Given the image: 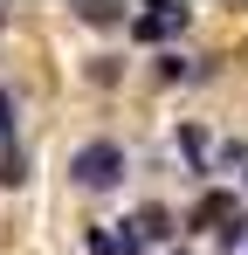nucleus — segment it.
Returning a JSON list of instances; mask_svg holds the SVG:
<instances>
[{
    "label": "nucleus",
    "instance_id": "1",
    "mask_svg": "<svg viewBox=\"0 0 248 255\" xmlns=\"http://www.w3.org/2000/svg\"><path fill=\"white\" fill-rule=\"evenodd\" d=\"M124 145L118 138H90V145H76L69 152V179H76L83 193H111V186H124Z\"/></svg>",
    "mask_w": 248,
    "mask_h": 255
},
{
    "label": "nucleus",
    "instance_id": "9",
    "mask_svg": "<svg viewBox=\"0 0 248 255\" xmlns=\"http://www.w3.org/2000/svg\"><path fill=\"white\" fill-rule=\"evenodd\" d=\"M159 76H165V83H179V76H193V62H186V55H159Z\"/></svg>",
    "mask_w": 248,
    "mask_h": 255
},
{
    "label": "nucleus",
    "instance_id": "7",
    "mask_svg": "<svg viewBox=\"0 0 248 255\" xmlns=\"http://www.w3.org/2000/svg\"><path fill=\"white\" fill-rule=\"evenodd\" d=\"M0 186H28V159H21V145L0 152Z\"/></svg>",
    "mask_w": 248,
    "mask_h": 255
},
{
    "label": "nucleus",
    "instance_id": "10",
    "mask_svg": "<svg viewBox=\"0 0 248 255\" xmlns=\"http://www.w3.org/2000/svg\"><path fill=\"white\" fill-rule=\"evenodd\" d=\"M90 255H118V228H90Z\"/></svg>",
    "mask_w": 248,
    "mask_h": 255
},
{
    "label": "nucleus",
    "instance_id": "3",
    "mask_svg": "<svg viewBox=\"0 0 248 255\" xmlns=\"http://www.w3.org/2000/svg\"><path fill=\"white\" fill-rule=\"evenodd\" d=\"M235 214H242V200H235V193H200V207L186 214V228H228Z\"/></svg>",
    "mask_w": 248,
    "mask_h": 255
},
{
    "label": "nucleus",
    "instance_id": "4",
    "mask_svg": "<svg viewBox=\"0 0 248 255\" xmlns=\"http://www.w3.org/2000/svg\"><path fill=\"white\" fill-rule=\"evenodd\" d=\"M131 228H138V242H172V235H179L165 207H138V221H131Z\"/></svg>",
    "mask_w": 248,
    "mask_h": 255
},
{
    "label": "nucleus",
    "instance_id": "5",
    "mask_svg": "<svg viewBox=\"0 0 248 255\" xmlns=\"http://www.w3.org/2000/svg\"><path fill=\"white\" fill-rule=\"evenodd\" d=\"M179 152L193 159V172H200V179L214 172V166H207V131H200V125H179Z\"/></svg>",
    "mask_w": 248,
    "mask_h": 255
},
{
    "label": "nucleus",
    "instance_id": "11",
    "mask_svg": "<svg viewBox=\"0 0 248 255\" xmlns=\"http://www.w3.org/2000/svg\"><path fill=\"white\" fill-rule=\"evenodd\" d=\"M0 28H7V14H0Z\"/></svg>",
    "mask_w": 248,
    "mask_h": 255
},
{
    "label": "nucleus",
    "instance_id": "12",
    "mask_svg": "<svg viewBox=\"0 0 248 255\" xmlns=\"http://www.w3.org/2000/svg\"><path fill=\"white\" fill-rule=\"evenodd\" d=\"M172 255H186V249H172Z\"/></svg>",
    "mask_w": 248,
    "mask_h": 255
},
{
    "label": "nucleus",
    "instance_id": "6",
    "mask_svg": "<svg viewBox=\"0 0 248 255\" xmlns=\"http://www.w3.org/2000/svg\"><path fill=\"white\" fill-rule=\"evenodd\" d=\"M76 14L90 21V28H124V21H131V14H124V7H111V0H83Z\"/></svg>",
    "mask_w": 248,
    "mask_h": 255
},
{
    "label": "nucleus",
    "instance_id": "8",
    "mask_svg": "<svg viewBox=\"0 0 248 255\" xmlns=\"http://www.w3.org/2000/svg\"><path fill=\"white\" fill-rule=\"evenodd\" d=\"M0 152H14V90L0 83Z\"/></svg>",
    "mask_w": 248,
    "mask_h": 255
},
{
    "label": "nucleus",
    "instance_id": "2",
    "mask_svg": "<svg viewBox=\"0 0 248 255\" xmlns=\"http://www.w3.org/2000/svg\"><path fill=\"white\" fill-rule=\"evenodd\" d=\"M193 21V7H179V0H152L145 14H131L124 28H131V42H145V48H159V42H172L179 28Z\"/></svg>",
    "mask_w": 248,
    "mask_h": 255
}]
</instances>
